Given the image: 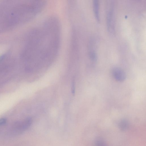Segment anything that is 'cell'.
Segmentation results:
<instances>
[{
    "instance_id": "obj_6",
    "label": "cell",
    "mask_w": 146,
    "mask_h": 146,
    "mask_svg": "<svg viewBox=\"0 0 146 146\" xmlns=\"http://www.w3.org/2000/svg\"><path fill=\"white\" fill-rule=\"evenodd\" d=\"M89 55L90 60L92 62H96L97 60V55L94 50L91 48L89 49Z\"/></svg>"
},
{
    "instance_id": "obj_1",
    "label": "cell",
    "mask_w": 146,
    "mask_h": 146,
    "mask_svg": "<svg viewBox=\"0 0 146 146\" xmlns=\"http://www.w3.org/2000/svg\"><path fill=\"white\" fill-rule=\"evenodd\" d=\"M61 29L51 21L31 32L26 48L27 59L36 65L48 64L57 57L60 49Z\"/></svg>"
},
{
    "instance_id": "obj_10",
    "label": "cell",
    "mask_w": 146,
    "mask_h": 146,
    "mask_svg": "<svg viewBox=\"0 0 146 146\" xmlns=\"http://www.w3.org/2000/svg\"><path fill=\"white\" fill-rule=\"evenodd\" d=\"M97 146H104V144L103 143L100 141H98L97 143Z\"/></svg>"
},
{
    "instance_id": "obj_3",
    "label": "cell",
    "mask_w": 146,
    "mask_h": 146,
    "mask_svg": "<svg viewBox=\"0 0 146 146\" xmlns=\"http://www.w3.org/2000/svg\"><path fill=\"white\" fill-rule=\"evenodd\" d=\"M32 122L31 118H28L23 122H16L13 126V130L16 133H21L23 132L30 127Z\"/></svg>"
},
{
    "instance_id": "obj_5",
    "label": "cell",
    "mask_w": 146,
    "mask_h": 146,
    "mask_svg": "<svg viewBox=\"0 0 146 146\" xmlns=\"http://www.w3.org/2000/svg\"><path fill=\"white\" fill-rule=\"evenodd\" d=\"M95 19L98 22L100 21L99 2V1H94L92 4Z\"/></svg>"
},
{
    "instance_id": "obj_9",
    "label": "cell",
    "mask_w": 146,
    "mask_h": 146,
    "mask_svg": "<svg viewBox=\"0 0 146 146\" xmlns=\"http://www.w3.org/2000/svg\"><path fill=\"white\" fill-rule=\"evenodd\" d=\"M75 83L74 81H73L72 85V92L73 95H74L75 93Z\"/></svg>"
},
{
    "instance_id": "obj_8",
    "label": "cell",
    "mask_w": 146,
    "mask_h": 146,
    "mask_svg": "<svg viewBox=\"0 0 146 146\" xmlns=\"http://www.w3.org/2000/svg\"><path fill=\"white\" fill-rule=\"evenodd\" d=\"M7 120L6 119L3 118L0 119V125H3L6 123Z\"/></svg>"
},
{
    "instance_id": "obj_2",
    "label": "cell",
    "mask_w": 146,
    "mask_h": 146,
    "mask_svg": "<svg viewBox=\"0 0 146 146\" xmlns=\"http://www.w3.org/2000/svg\"><path fill=\"white\" fill-rule=\"evenodd\" d=\"M106 13V24L107 29L111 33H113L114 31V8L113 1L108 3Z\"/></svg>"
},
{
    "instance_id": "obj_4",
    "label": "cell",
    "mask_w": 146,
    "mask_h": 146,
    "mask_svg": "<svg viewBox=\"0 0 146 146\" xmlns=\"http://www.w3.org/2000/svg\"><path fill=\"white\" fill-rule=\"evenodd\" d=\"M112 73L115 79L118 82H122L126 79L125 73L121 69L115 67L112 70Z\"/></svg>"
},
{
    "instance_id": "obj_7",
    "label": "cell",
    "mask_w": 146,
    "mask_h": 146,
    "mask_svg": "<svg viewBox=\"0 0 146 146\" xmlns=\"http://www.w3.org/2000/svg\"><path fill=\"white\" fill-rule=\"evenodd\" d=\"M128 123L127 121L123 120L120 123V126L122 129L124 130L127 128Z\"/></svg>"
}]
</instances>
